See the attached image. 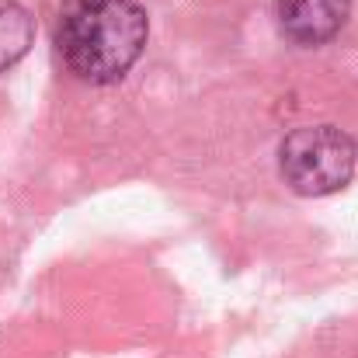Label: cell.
I'll list each match as a JSON object with an SVG mask.
<instances>
[{"mask_svg": "<svg viewBox=\"0 0 358 358\" xmlns=\"http://www.w3.org/2000/svg\"><path fill=\"white\" fill-rule=\"evenodd\" d=\"M150 35L146 10L136 0H63L56 49L66 70L87 84H119L143 56Z\"/></svg>", "mask_w": 358, "mask_h": 358, "instance_id": "obj_1", "label": "cell"}, {"mask_svg": "<svg viewBox=\"0 0 358 358\" xmlns=\"http://www.w3.org/2000/svg\"><path fill=\"white\" fill-rule=\"evenodd\" d=\"M358 164V146L338 125L292 129L278 146V171L296 195L324 199L341 192Z\"/></svg>", "mask_w": 358, "mask_h": 358, "instance_id": "obj_2", "label": "cell"}, {"mask_svg": "<svg viewBox=\"0 0 358 358\" xmlns=\"http://www.w3.org/2000/svg\"><path fill=\"white\" fill-rule=\"evenodd\" d=\"M352 14V0H275L278 28L296 45L331 42Z\"/></svg>", "mask_w": 358, "mask_h": 358, "instance_id": "obj_3", "label": "cell"}, {"mask_svg": "<svg viewBox=\"0 0 358 358\" xmlns=\"http://www.w3.org/2000/svg\"><path fill=\"white\" fill-rule=\"evenodd\" d=\"M35 42V21L17 0H0V73L28 56Z\"/></svg>", "mask_w": 358, "mask_h": 358, "instance_id": "obj_4", "label": "cell"}]
</instances>
